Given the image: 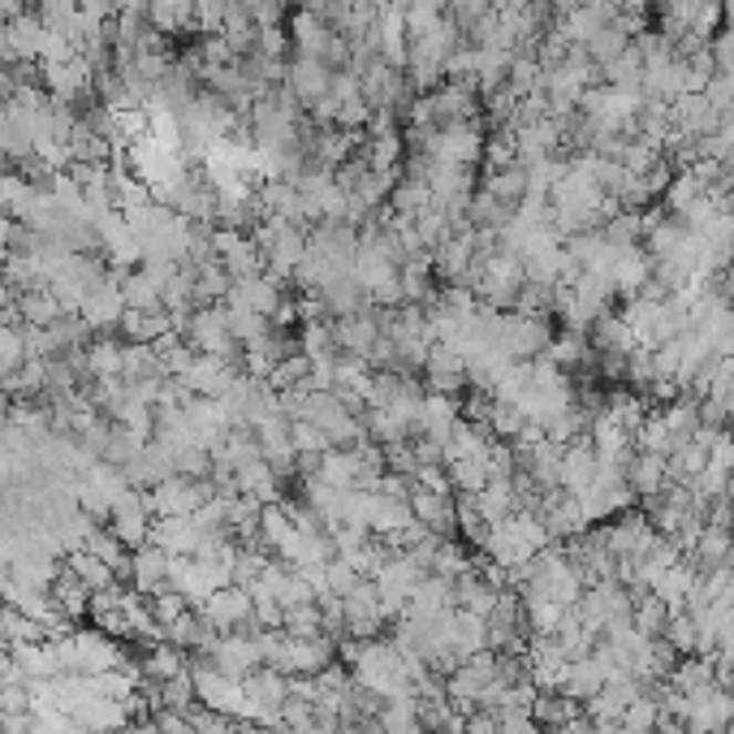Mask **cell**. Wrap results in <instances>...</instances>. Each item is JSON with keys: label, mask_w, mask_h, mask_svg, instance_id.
<instances>
[{"label": "cell", "mask_w": 734, "mask_h": 734, "mask_svg": "<svg viewBox=\"0 0 734 734\" xmlns=\"http://www.w3.org/2000/svg\"><path fill=\"white\" fill-rule=\"evenodd\" d=\"M190 683L204 695L208 709H216V713H242V683L229 679L225 670H199Z\"/></svg>", "instance_id": "1"}, {"label": "cell", "mask_w": 734, "mask_h": 734, "mask_svg": "<svg viewBox=\"0 0 734 734\" xmlns=\"http://www.w3.org/2000/svg\"><path fill=\"white\" fill-rule=\"evenodd\" d=\"M113 523H117V536H122L126 545H138V540L147 536V515H143V506H138V502H130V506L122 502V510H117Z\"/></svg>", "instance_id": "4"}, {"label": "cell", "mask_w": 734, "mask_h": 734, "mask_svg": "<svg viewBox=\"0 0 734 734\" xmlns=\"http://www.w3.org/2000/svg\"><path fill=\"white\" fill-rule=\"evenodd\" d=\"M463 734H502L497 713H463Z\"/></svg>", "instance_id": "6"}, {"label": "cell", "mask_w": 734, "mask_h": 734, "mask_svg": "<svg viewBox=\"0 0 734 734\" xmlns=\"http://www.w3.org/2000/svg\"><path fill=\"white\" fill-rule=\"evenodd\" d=\"M130 734H161V726H134Z\"/></svg>", "instance_id": "7"}, {"label": "cell", "mask_w": 734, "mask_h": 734, "mask_svg": "<svg viewBox=\"0 0 734 734\" xmlns=\"http://www.w3.org/2000/svg\"><path fill=\"white\" fill-rule=\"evenodd\" d=\"M134 575H138V588L156 592V588H165L169 561H165V554H161V549H143V554L134 558Z\"/></svg>", "instance_id": "3"}, {"label": "cell", "mask_w": 734, "mask_h": 734, "mask_svg": "<svg viewBox=\"0 0 734 734\" xmlns=\"http://www.w3.org/2000/svg\"><path fill=\"white\" fill-rule=\"evenodd\" d=\"M247 618H256V601L242 588H216L208 597V622L213 627H242Z\"/></svg>", "instance_id": "2"}, {"label": "cell", "mask_w": 734, "mask_h": 734, "mask_svg": "<svg viewBox=\"0 0 734 734\" xmlns=\"http://www.w3.org/2000/svg\"><path fill=\"white\" fill-rule=\"evenodd\" d=\"M661 467H665V463H661L657 454H648V458H640V463H635V472H631V479H635V488L652 497V493L661 488V479H665V475H661Z\"/></svg>", "instance_id": "5"}]
</instances>
